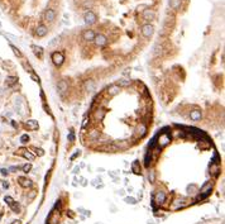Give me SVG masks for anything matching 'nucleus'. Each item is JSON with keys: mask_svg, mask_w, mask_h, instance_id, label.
I'll list each match as a JSON object with an SVG mask.
<instances>
[{"mask_svg": "<svg viewBox=\"0 0 225 224\" xmlns=\"http://www.w3.org/2000/svg\"><path fill=\"white\" fill-rule=\"evenodd\" d=\"M153 33H154V27L152 24L147 23L142 27V36H143L144 38H151L152 36H153Z\"/></svg>", "mask_w": 225, "mask_h": 224, "instance_id": "nucleus-1", "label": "nucleus"}, {"mask_svg": "<svg viewBox=\"0 0 225 224\" xmlns=\"http://www.w3.org/2000/svg\"><path fill=\"white\" fill-rule=\"evenodd\" d=\"M84 20H85V23H86V24H95V23H96V20H97V15L95 14L94 12L89 10V12L85 13Z\"/></svg>", "mask_w": 225, "mask_h": 224, "instance_id": "nucleus-2", "label": "nucleus"}, {"mask_svg": "<svg viewBox=\"0 0 225 224\" xmlns=\"http://www.w3.org/2000/svg\"><path fill=\"white\" fill-rule=\"evenodd\" d=\"M52 61L56 66H61L65 61V55L62 52H53L52 53Z\"/></svg>", "mask_w": 225, "mask_h": 224, "instance_id": "nucleus-3", "label": "nucleus"}, {"mask_svg": "<svg viewBox=\"0 0 225 224\" xmlns=\"http://www.w3.org/2000/svg\"><path fill=\"white\" fill-rule=\"evenodd\" d=\"M94 42L96 43V46L103 47V46H105V44L107 43V38L104 36V34H95Z\"/></svg>", "mask_w": 225, "mask_h": 224, "instance_id": "nucleus-4", "label": "nucleus"}, {"mask_svg": "<svg viewBox=\"0 0 225 224\" xmlns=\"http://www.w3.org/2000/svg\"><path fill=\"white\" fill-rule=\"evenodd\" d=\"M18 182H19V185H20L22 187H24V189H27V187H30L32 185V181L29 180V179H27V177H24V176H20V177H18Z\"/></svg>", "mask_w": 225, "mask_h": 224, "instance_id": "nucleus-5", "label": "nucleus"}, {"mask_svg": "<svg viewBox=\"0 0 225 224\" xmlns=\"http://www.w3.org/2000/svg\"><path fill=\"white\" fill-rule=\"evenodd\" d=\"M84 86H85V90L89 92H93V91H95V89H96V84H95L94 80H86Z\"/></svg>", "mask_w": 225, "mask_h": 224, "instance_id": "nucleus-6", "label": "nucleus"}, {"mask_svg": "<svg viewBox=\"0 0 225 224\" xmlns=\"http://www.w3.org/2000/svg\"><path fill=\"white\" fill-rule=\"evenodd\" d=\"M18 153H19V155L23 156L24 158L29 160V161H33V160H34V156L32 155V153H30L29 151H28L27 148H19V149H18Z\"/></svg>", "mask_w": 225, "mask_h": 224, "instance_id": "nucleus-7", "label": "nucleus"}, {"mask_svg": "<svg viewBox=\"0 0 225 224\" xmlns=\"http://www.w3.org/2000/svg\"><path fill=\"white\" fill-rule=\"evenodd\" d=\"M82 38H84L85 41H87V42H91V41H94V38H95V32L91 31V29L84 31V33H82Z\"/></svg>", "mask_w": 225, "mask_h": 224, "instance_id": "nucleus-8", "label": "nucleus"}, {"mask_svg": "<svg viewBox=\"0 0 225 224\" xmlns=\"http://www.w3.org/2000/svg\"><path fill=\"white\" fill-rule=\"evenodd\" d=\"M47 33H48V28H47L44 24H41V25H38V27H37L36 34L38 37H44Z\"/></svg>", "mask_w": 225, "mask_h": 224, "instance_id": "nucleus-9", "label": "nucleus"}, {"mask_svg": "<svg viewBox=\"0 0 225 224\" xmlns=\"http://www.w3.org/2000/svg\"><path fill=\"white\" fill-rule=\"evenodd\" d=\"M38 127H39L38 126V122L34 120V119H29V120L25 122V128L29 129V130H37Z\"/></svg>", "mask_w": 225, "mask_h": 224, "instance_id": "nucleus-10", "label": "nucleus"}, {"mask_svg": "<svg viewBox=\"0 0 225 224\" xmlns=\"http://www.w3.org/2000/svg\"><path fill=\"white\" fill-rule=\"evenodd\" d=\"M44 19L47 22H53L56 19V13L53 9H47L46 13H44Z\"/></svg>", "mask_w": 225, "mask_h": 224, "instance_id": "nucleus-11", "label": "nucleus"}, {"mask_svg": "<svg viewBox=\"0 0 225 224\" xmlns=\"http://www.w3.org/2000/svg\"><path fill=\"white\" fill-rule=\"evenodd\" d=\"M154 201L157 204H162L166 201V194L162 193V191H157L156 195H154Z\"/></svg>", "mask_w": 225, "mask_h": 224, "instance_id": "nucleus-12", "label": "nucleus"}, {"mask_svg": "<svg viewBox=\"0 0 225 224\" xmlns=\"http://www.w3.org/2000/svg\"><path fill=\"white\" fill-rule=\"evenodd\" d=\"M120 91V86L114 84V85H110L109 89H107V92H109V95H111V96H115V95H118Z\"/></svg>", "mask_w": 225, "mask_h": 224, "instance_id": "nucleus-13", "label": "nucleus"}, {"mask_svg": "<svg viewBox=\"0 0 225 224\" xmlns=\"http://www.w3.org/2000/svg\"><path fill=\"white\" fill-rule=\"evenodd\" d=\"M143 18H144V20H154V18H156V13H154L153 10H151V9L144 10Z\"/></svg>", "mask_w": 225, "mask_h": 224, "instance_id": "nucleus-14", "label": "nucleus"}, {"mask_svg": "<svg viewBox=\"0 0 225 224\" xmlns=\"http://www.w3.org/2000/svg\"><path fill=\"white\" fill-rule=\"evenodd\" d=\"M190 118H191L192 120H200L202 118V114L200 110H192L191 113H190Z\"/></svg>", "mask_w": 225, "mask_h": 224, "instance_id": "nucleus-15", "label": "nucleus"}, {"mask_svg": "<svg viewBox=\"0 0 225 224\" xmlns=\"http://www.w3.org/2000/svg\"><path fill=\"white\" fill-rule=\"evenodd\" d=\"M17 81H18L17 76H9V77H6V80H5V84H6V86H13V85L17 84Z\"/></svg>", "mask_w": 225, "mask_h": 224, "instance_id": "nucleus-16", "label": "nucleus"}, {"mask_svg": "<svg viewBox=\"0 0 225 224\" xmlns=\"http://www.w3.org/2000/svg\"><path fill=\"white\" fill-rule=\"evenodd\" d=\"M170 6L173 10H178L180 6H181V0H170Z\"/></svg>", "mask_w": 225, "mask_h": 224, "instance_id": "nucleus-17", "label": "nucleus"}, {"mask_svg": "<svg viewBox=\"0 0 225 224\" xmlns=\"http://www.w3.org/2000/svg\"><path fill=\"white\" fill-rule=\"evenodd\" d=\"M32 50H33V53L36 55L37 57H42V55H43V48L42 47H39V46H32Z\"/></svg>", "mask_w": 225, "mask_h": 224, "instance_id": "nucleus-18", "label": "nucleus"}, {"mask_svg": "<svg viewBox=\"0 0 225 224\" xmlns=\"http://www.w3.org/2000/svg\"><path fill=\"white\" fill-rule=\"evenodd\" d=\"M67 89H68V84L65 81V80H62V81L58 82V90L61 92H66V91H67Z\"/></svg>", "mask_w": 225, "mask_h": 224, "instance_id": "nucleus-19", "label": "nucleus"}, {"mask_svg": "<svg viewBox=\"0 0 225 224\" xmlns=\"http://www.w3.org/2000/svg\"><path fill=\"white\" fill-rule=\"evenodd\" d=\"M159 142H161V146H166L167 145V143H168L170 142V136H167V134H161V136H159Z\"/></svg>", "mask_w": 225, "mask_h": 224, "instance_id": "nucleus-20", "label": "nucleus"}, {"mask_svg": "<svg viewBox=\"0 0 225 224\" xmlns=\"http://www.w3.org/2000/svg\"><path fill=\"white\" fill-rule=\"evenodd\" d=\"M132 171L134 172L135 175H141V166H139V162L138 161H134L132 165Z\"/></svg>", "mask_w": 225, "mask_h": 224, "instance_id": "nucleus-21", "label": "nucleus"}, {"mask_svg": "<svg viewBox=\"0 0 225 224\" xmlns=\"http://www.w3.org/2000/svg\"><path fill=\"white\" fill-rule=\"evenodd\" d=\"M130 84H132L130 80H128V79H120L116 85H119L120 88H126V86H129Z\"/></svg>", "mask_w": 225, "mask_h": 224, "instance_id": "nucleus-22", "label": "nucleus"}, {"mask_svg": "<svg viewBox=\"0 0 225 224\" xmlns=\"http://www.w3.org/2000/svg\"><path fill=\"white\" fill-rule=\"evenodd\" d=\"M145 132H147V127L144 124H141L138 128H137V134H139V137H143Z\"/></svg>", "mask_w": 225, "mask_h": 224, "instance_id": "nucleus-23", "label": "nucleus"}, {"mask_svg": "<svg viewBox=\"0 0 225 224\" xmlns=\"http://www.w3.org/2000/svg\"><path fill=\"white\" fill-rule=\"evenodd\" d=\"M104 117H105V110H97L96 114H95V118L97 120H103Z\"/></svg>", "mask_w": 225, "mask_h": 224, "instance_id": "nucleus-24", "label": "nucleus"}, {"mask_svg": "<svg viewBox=\"0 0 225 224\" xmlns=\"http://www.w3.org/2000/svg\"><path fill=\"white\" fill-rule=\"evenodd\" d=\"M9 206H10L11 210H13V212H15V213H19V210H20V208H19V204L17 203V201H13V203Z\"/></svg>", "mask_w": 225, "mask_h": 224, "instance_id": "nucleus-25", "label": "nucleus"}, {"mask_svg": "<svg viewBox=\"0 0 225 224\" xmlns=\"http://www.w3.org/2000/svg\"><path fill=\"white\" fill-rule=\"evenodd\" d=\"M125 203L134 205V204H137V199H134V198H132V196H128V198H125Z\"/></svg>", "mask_w": 225, "mask_h": 224, "instance_id": "nucleus-26", "label": "nucleus"}, {"mask_svg": "<svg viewBox=\"0 0 225 224\" xmlns=\"http://www.w3.org/2000/svg\"><path fill=\"white\" fill-rule=\"evenodd\" d=\"M11 50H13V52H14V55L15 56H17V57H22V52H20V51H19L18 48H17V47H15V46H13V44H11Z\"/></svg>", "mask_w": 225, "mask_h": 224, "instance_id": "nucleus-27", "label": "nucleus"}, {"mask_svg": "<svg viewBox=\"0 0 225 224\" xmlns=\"http://www.w3.org/2000/svg\"><path fill=\"white\" fill-rule=\"evenodd\" d=\"M28 141H29V136H28V134H23V136L20 137V142L22 143H27Z\"/></svg>", "mask_w": 225, "mask_h": 224, "instance_id": "nucleus-28", "label": "nucleus"}, {"mask_svg": "<svg viewBox=\"0 0 225 224\" xmlns=\"http://www.w3.org/2000/svg\"><path fill=\"white\" fill-rule=\"evenodd\" d=\"M30 170H32V165H30V164H27V165L23 166V171H24V172H29Z\"/></svg>", "mask_w": 225, "mask_h": 224, "instance_id": "nucleus-29", "label": "nucleus"}, {"mask_svg": "<svg viewBox=\"0 0 225 224\" xmlns=\"http://www.w3.org/2000/svg\"><path fill=\"white\" fill-rule=\"evenodd\" d=\"M4 200H5V203L8 204V205H10L13 201H14V200H13V198H10V196H5V198H4Z\"/></svg>", "mask_w": 225, "mask_h": 224, "instance_id": "nucleus-30", "label": "nucleus"}, {"mask_svg": "<svg viewBox=\"0 0 225 224\" xmlns=\"http://www.w3.org/2000/svg\"><path fill=\"white\" fill-rule=\"evenodd\" d=\"M99 136H100V133H99V132H93V133L90 134V138H93V139H94V138H96V137H99Z\"/></svg>", "mask_w": 225, "mask_h": 224, "instance_id": "nucleus-31", "label": "nucleus"}, {"mask_svg": "<svg viewBox=\"0 0 225 224\" xmlns=\"http://www.w3.org/2000/svg\"><path fill=\"white\" fill-rule=\"evenodd\" d=\"M68 139H70V142H74V141H75V134H74V132H72V130H71V133H70Z\"/></svg>", "mask_w": 225, "mask_h": 224, "instance_id": "nucleus-32", "label": "nucleus"}, {"mask_svg": "<svg viewBox=\"0 0 225 224\" xmlns=\"http://www.w3.org/2000/svg\"><path fill=\"white\" fill-rule=\"evenodd\" d=\"M0 172H1V175H3V176H6V175L9 174V171H8L6 168H1V170H0Z\"/></svg>", "mask_w": 225, "mask_h": 224, "instance_id": "nucleus-33", "label": "nucleus"}, {"mask_svg": "<svg viewBox=\"0 0 225 224\" xmlns=\"http://www.w3.org/2000/svg\"><path fill=\"white\" fill-rule=\"evenodd\" d=\"M148 179H149L151 182H153V181H154V172H151V175L148 176Z\"/></svg>", "mask_w": 225, "mask_h": 224, "instance_id": "nucleus-34", "label": "nucleus"}, {"mask_svg": "<svg viewBox=\"0 0 225 224\" xmlns=\"http://www.w3.org/2000/svg\"><path fill=\"white\" fill-rule=\"evenodd\" d=\"M32 77H33V80H36L37 82H39V77H38V76L34 72H32Z\"/></svg>", "mask_w": 225, "mask_h": 224, "instance_id": "nucleus-35", "label": "nucleus"}, {"mask_svg": "<svg viewBox=\"0 0 225 224\" xmlns=\"http://www.w3.org/2000/svg\"><path fill=\"white\" fill-rule=\"evenodd\" d=\"M36 151H37V155H39V156H43L44 155V152H43V149H38V148H36Z\"/></svg>", "mask_w": 225, "mask_h": 224, "instance_id": "nucleus-36", "label": "nucleus"}, {"mask_svg": "<svg viewBox=\"0 0 225 224\" xmlns=\"http://www.w3.org/2000/svg\"><path fill=\"white\" fill-rule=\"evenodd\" d=\"M194 190H196V186H195V185H191V186L187 187V191H194Z\"/></svg>", "mask_w": 225, "mask_h": 224, "instance_id": "nucleus-37", "label": "nucleus"}, {"mask_svg": "<svg viewBox=\"0 0 225 224\" xmlns=\"http://www.w3.org/2000/svg\"><path fill=\"white\" fill-rule=\"evenodd\" d=\"M80 155H81V152H80V151H77V152H76L75 155H74V156H72V157H71V160H75L76 157H77V156H80Z\"/></svg>", "mask_w": 225, "mask_h": 224, "instance_id": "nucleus-38", "label": "nucleus"}, {"mask_svg": "<svg viewBox=\"0 0 225 224\" xmlns=\"http://www.w3.org/2000/svg\"><path fill=\"white\" fill-rule=\"evenodd\" d=\"M17 170H18V167H15V166H13V167H10V168L8 170V171H11V172H14V171H17Z\"/></svg>", "mask_w": 225, "mask_h": 224, "instance_id": "nucleus-39", "label": "nucleus"}, {"mask_svg": "<svg viewBox=\"0 0 225 224\" xmlns=\"http://www.w3.org/2000/svg\"><path fill=\"white\" fill-rule=\"evenodd\" d=\"M3 186H4V189H8L9 187V184L6 181H4V182H3Z\"/></svg>", "mask_w": 225, "mask_h": 224, "instance_id": "nucleus-40", "label": "nucleus"}, {"mask_svg": "<svg viewBox=\"0 0 225 224\" xmlns=\"http://www.w3.org/2000/svg\"><path fill=\"white\" fill-rule=\"evenodd\" d=\"M11 224H22V222H20V220H14Z\"/></svg>", "mask_w": 225, "mask_h": 224, "instance_id": "nucleus-41", "label": "nucleus"}]
</instances>
